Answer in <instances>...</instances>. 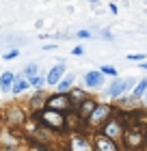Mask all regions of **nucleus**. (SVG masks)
<instances>
[{"instance_id": "412c9836", "label": "nucleus", "mask_w": 147, "mask_h": 151, "mask_svg": "<svg viewBox=\"0 0 147 151\" xmlns=\"http://www.w3.org/2000/svg\"><path fill=\"white\" fill-rule=\"evenodd\" d=\"M128 60H134V63H145V54H128Z\"/></svg>"}, {"instance_id": "0eeeda50", "label": "nucleus", "mask_w": 147, "mask_h": 151, "mask_svg": "<svg viewBox=\"0 0 147 151\" xmlns=\"http://www.w3.org/2000/svg\"><path fill=\"white\" fill-rule=\"evenodd\" d=\"M28 86H30L28 78H26L24 73H17V76H15V82H13V88H11V93H15V95H22L24 91H28Z\"/></svg>"}, {"instance_id": "dca6fc26", "label": "nucleus", "mask_w": 147, "mask_h": 151, "mask_svg": "<svg viewBox=\"0 0 147 151\" xmlns=\"http://www.w3.org/2000/svg\"><path fill=\"white\" fill-rule=\"evenodd\" d=\"M145 93H147V80L143 78V80H141V82L136 84V88L132 91V95H134V97H143Z\"/></svg>"}, {"instance_id": "9d476101", "label": "nucleus", "mask_w": 147, "mask_h": 151, "mask_svg": "<svg viewBox=\"0 0 147 151\" xmlns=\"http://www.w3.org/2000/svg\"><path fill=\"white\" fill-rule=\"evenodd\" d=\"M95 147H97V151H117L115 140H110L108 136H104V134L95 138Z\"/></svg>"}, {"instance_id": "423d86ee", "label": "nucleus", "mask_w": 147, "mask_h": 151, "mask_svg": "<svg viewBox=\"0 0 147 151\" xmlns=\"http://www.w3.org/2000/svg\"><path fill=\"white\" fill-rule=\"evenodd\" d=\"M102 82H104V73L102 71H87L85 73V86L97 88V86H102Z\"/></svg>"}, {"instance_id": "20e7f679", "label": "nucleus", "mask_w": 147, "mask_h": 151, "mask_svg": "<svg viewBox=\"0 0 147 151\" xmlns=\"http://www.w3.org/2000/svg\"><path fill=\"white\" fill-rule=\"evenodd\" d=\"M65 63H56L52 67L50 71H48V76H46V84L48 86H59L61 84V80L65 78Z\"/></svg>"}, {"instance_id": "6ab92c4d", "label": "nucleus", "mask_w": 147, "mask_h": 151, "mask_svg": "<svg viewBox=\"0 0 147 151\" xmlns=\"http://www.w3.org/2000/svg\"><path fill=\"white\" fill-rule=\"evenodd\" d=\"M20 56V50H9V52H4L2 54V58L4 60H13V58H17Z\"/></svg>"}, {"instance_id": "a211bd4d", "label": "nucleus", "mask_w": 147, "mask_h": 151, "mask_svg": "<svg viewBox=\"0 0 147 151\" xmlns=\"http://www.w3.org/2000/svg\"><path fill=\"white\" fill-rule=\"evenodd\" d=\"M125 142L134 147V145H138V142H141V136H138V134H128V136H125Z\"/></svg>"}, {"instance_id": "4be33fe9", "label": "nucleus", "mask_w": 147, "mask_h": 151, "mask_svg": "<svg viewBox=\"0 0 147 151\" xmlns=\"http://www.w3.org/2000/svg\"><path fill=\"white\" fill-rule=\"evenodd\" d=\"M76 37H78V39H89V37H91V32H89V30H80Z\"/></svg>"}, {"instance_id": "f03ea898", "label": "nucleus", "mask_w": 147, "mask_h": 151, "mask_svg": "<svg viewBox=\"0 0 147 151\" xmlns=\"http://www.w3.org/2000/svg\"><path fill=\"white\" fill-rule=\"evenodd\" d=\"M37 116L41 119V123H43V125H48V127L61 129L63 125H65V116H63V112H56V110H48V108H43V110H41Z\"/></svg>"}, {"instance_id": "b1692460", "label": "nucleus", "mask_w": 147, "mask_h": 151, "mask_svg": "<svg viewBox=\"0 0 147 151\" xmlns=\"http://www.w3.org/2000/svg\"><path fill=\"white\" fill-rule=\"evenodd\" d=\"M141 67H143V69H147V63H141Z\"/></svg>"}, {"instance_id": "393cba45", "label": "nucleus", "mask_w": 147, "mask_h": 151, "mask_svg": "<svg viewBox=\"0 0 147 151\" xmlns=\"http://www.w3.org/2000/svg\"><path fill=\"white\" fill-rule=\"evenodd\" d=\"M0 134H2V121H0Z\"/></svg>"}, {"instance_id": "ddd939ff", "label": "nucleus", "mask_w": 147, "mask_h": 151, "mask_svg": "<svg viewBox=\"0 0 147 151\" xmlns=\"http://www.w3.org/2000/svg\"><path fill=\"white\" fill-rule=\"evenodd\" d=\"M95 104H93V101H91V99H85V101H82V104H80V114L82 116H91V114H93V110H95Z\"/></svg>"}, {"instance_id": "a878e982", "label": "nucleus", "mask_w": 147, "mask_h": 151, "mask_svg": "<svg viewBox=\"0 0 147 151\" xmlns=\"http://www.w3.org/2000/svg\"><path fill=\"white\" fill-rule=\"evenodd\" d=\"M89 2H97V0H89Z\"/></svg>"}, {"instance_id": "f257e3e1", "label": "nucleus", "mask_w": 147, "mask_h": 151, "mask_svg": "<svg viewBox=\"0 0 147 151\" xmlns=\"http://www.w3.org/2000/svg\"><path fill=\"white\" fill-rule=\"evenodd\" d=\"M69 106H72V99H69L65 93H54V95H50V97L46 99L43 108L56 110V112H65V110H69Z\"/></svg>"}, {"instance_id": "f8f14e48", "label": "nucleus", "mask_w": 147, "mask_h": 151, "mask_svg": "<svg viewBox=\"0 0 147 151\" xmlns=\"http://www.w3.org/2000/svg\"><path fill=\"white\" fill-rule=\"evenodd\" d=\"M72 84H74V76L69 73V76H65V78L61 80V84L56 86V93H65L67 95V91L72 88Z\"/></svg>"}, {"instance_id": "4468645a", "label": "nucleus", "mask_w": 147, "mask_h": 151, "mask_svg": "<svg viewBox=\"0 0 147 151\" xmlns=\"http://www.w3.org/2000/svg\"><path fill=\"white\" fill-rule=\"evenodd\" d=\"M24 76H26L28 80H33L35 76H39V65H37V63H28V65L24 67Z\"/></svg>"}, {"instance_id": "f3484780", "label": "nucleus", "mask_w": 147, "mask_h": 151, "mask_svg": "<svg viewBox=\"0 0 147 151\" xmlns=\"http://www.w3.org/2000/svg\"><path fill=\"white\" fill-rule=\"evenodd\" d=\"M28 82H30V86H33V88H37V91H41V88H43V84H46V78H43V76L39 73V76H35L33 80H28Z\"/></svg>"}, {"instance_id": "9b49d317", "label": "nucleus", "mask_w": 147, "mask_h": 151, "mask_svg": "<svg viewBox=\"0 0 147 151\" xmlns=\"http://www.w3.org/2000/svg\"><path fill=\"white\" fill-rule=\"evenodd\" d=\"M15 76L17 73H13V71H2V76H0V91H2V93H7V91H11V88H13Z\"/></svg>"}, {"instance_id": "2eb2a0df", "label": "nucleus", "mask_w": 147, "mask_h": 151, "mask_svg": "<svg viewBox=\"0 0 147 151\" xmlns=\"http://www.w3.org/2000/svg\"><path fill=\"white\" fill-rule=\"evenodd\" d=\"M72 151H91V149H89V145H87V140H82V138L76 136V138L72 140Z\"/></svg>"}, {"instance_id": "7ed1b4c3", "label": "nucleus", "mask_w": 147, "mask_h": 151, "mask_svg": "<svg viewBox=\"0 0 147 151\" xmlns=\"http://www.w3.org/2000/svg\"><path fill=\"white\" fill-rule=\"evenodd\" d=\"M132 84H134V78H121V80H113V84H110L108 86V95H110V97H121V95L125 93V91H128V88L132 86Z\"/></svg>"}, {"instance_id": "6e6552de", "label": "nucleus", "mask_w": 147, "mask_h": 151, "mask_svg": "<svg viewBox=\"0 0 147 151\" xmlns=\"http://www.w3.org/2000/svg\"><path fill=\"white\" fill-rule=\"evenodd\" d=\"M108 112H110V106H106V104L97 106L95 110H93V114L89 116V123H91V125H97L102 119H106V116H108Z\"/></svg>"}, {"instance_id": "1a4fd4ad", "label": "nucleus", "mask_w": 147, "mask_h": 151, "mask_svg": "<svg viewBox=\"0 0 147 151\" xmlns=\"http://www.w3.org/2000/svg\"><path fill=\"white\" fill-rule=\"evenodd\" d=\"M104 136H108L110 140H119V136H121V125H119L117 121H108L106 125H104Z\"/></svg>"}, {"instance_id": "cd10ccee", "label": "nucleus", "mask_w": 147, "mask_h": 151, "mask_svg": "<svg viewBox=\"0 0 147 151\" xmlns=\"http://www.w3.org/2000/svg\"><path fill=\"white\" fill-rule=\"evenodd\" d=\"M145 95H147V93H145Z\"/></svg>"}, {"instance_id": "5701e85b", "label": "nucleus", "mask_w": 147, "mask_h": 151, "mask_svg": "<svg viewBox=\"0 0 147 151\" xmlns=\"http://www.w3.org/2000/svg\"><path fill=\"white\" fill-rule=\"evenodd\" d=\"M82 52H85V47H80V45L74 47V54H82Z\"/></svg>"}, {"instance_id": "aec40b11", "label": "nucleus", "mask_w": 147, "mask_h": 151, "mask_svg": "<svg viewBox=\"0 0 147 151\" xmlns=\"http://www.w3.org/2000/svg\"><path fill=\"white\" fill-rule=\"evenodd\" d=\"M102 73H106V76H113V78H115V76H117V69H115V67H110V65H102V69H100Z\"/></svg>"}, {"instance_id": "39448f33", "label": "nucleus", "mask_w": 147, "mask_h": 151, "mask_svg": "<svg viewBox=\"0 0 147 151\" xmlns=\"http://www.w3.org/2000/svg\"><path fill=\"white\" fill-rule=\"evenodd\" d=\"M24 119H26V114L20 110V108H15V106L9 108V110L4 112V121L9 123V125H22Z\"/></svg>"}, {"instance_id": "bb28decb", "label": "nucleus", "mask_w": 147, "mask_h": 151, "mask_svg": "<svg viewBox=\"0 0 147 151\" xmlns=\"http://www.w3.org/2000/svg\"><path fill=\"white\" fill-rule=\"evenodd\" d=\"M0 76H2V71H0Z\"/></svg>"}]
</instances>
